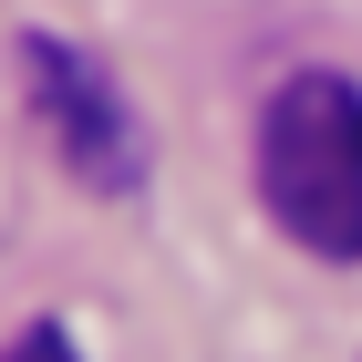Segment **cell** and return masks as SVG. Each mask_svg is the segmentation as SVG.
Listing matches in <instances>:
<instances>
[{"instance_id": "1", "label": "cell", "mask_w": 362, "mask_h": 362, "mask_svg": "<svg viewBox=\"0 0 362 362\" xmlns=\"http://www.w3.org/2000/svg\"><path fill=\"white\" fill-rule=\"evenodd\" d=\"M259 207L310 259H362V83L290 73L259 104Z\"/></svg>"}, {"instance_id": "2", "label": "cell", "mask_w": 362, "mask_h": 362, "mask_svg": "<svg viewBox=\"0 0 362 362\" xmlns=\"http://www.w3.org/2000/svg\"><path fill=\"white\" fill-rule=\"evenodd\" d=\"M21 73H31V104H42V124H52L62 166L83 176V187H135V176H145V135H135V114H124V93H114V73L93 52L31 31V42H21Z\"/></svg>"}, {"instance_id": "3", "label": "cell", "mask_w": 362, "mask_h": 362, "mask_svg": "<svg viewBox=\"0 0 362 362\" xmlns=\"http://www.w3.org/2000/svg\"><path fill=\"white\" fill-rule=\"evenodd\" d=\"M0 362H83V352H73V341H62L52 321H31V332L11 341V352H0Z\"/></svg>"}]
</instances>
